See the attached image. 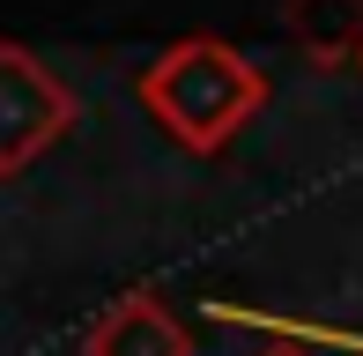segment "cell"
I'll return each mask as SVG.
<instances>
[{"label": "cell", "instance_id": "1", "mask_svg": "<svg viewBox=\"0 0 363 356\" xmlns=\"http://www.w3.org/2000/svg\"><path fill=\"white\" fill-rule=\"evenodd\" d=\"M134 96L163 126V141H178L186 156H223L267 111L274 89L259 60H245L230 38H178L134 74Z\"/></svg>", "mask_w": 363, "mask_h": 356}, {"label": "cell", "instance_id": "2", "mask_svg": "<svg viewBox=\"0 0 363 356\" xmlns=\"http://www.w3.org/2000/svg\"><path fill=\"white\" fill-rule=\"evenodd\" d=\"M74 119H82V96L23 38H0V178H23L45 149H60Z\"/></svg>", "mask_w": 363, "mask_h": 356}, {"label": "cell", "instance_id": "3", "mask_svg": "<svg viewBox=\"0 0 363 356\" xmlns=\"http://www.w3.org/2000/svg\"><path fill=\"white\" fill-rule=\"evenodd\" d=\"M82 356H193V334L156 289H126L82 327Z\"/></svg>", "mask_w": 363, "mask_h": 356}, {"label": "cell", "instance_id": "4", "mask_svg": "<svg viewBox=\"0 0 363 356\" xmlns=\"http://www.w3.org/2000/svg\"><path fill=\"white\" fill-rule=\"evenodd\" d=\"M282 30L311 67H363V0H282Z\"/></svg>", "mask_w": 363, "mask_h": 356}, {"label": "cell", "instance_id": "5", "mask_svg": "<svg viewBox=\"0 0 363 356\" xmlns=\"http://www.w3.org/2000/svg\"><path fill=\"white\" fill-rule=\"evenodd\" d=\"M259 356H304V349H289V342H274V349H259Z\"/></svg>", "mask_w": 363, "mask_h": 356}]
</instances>
